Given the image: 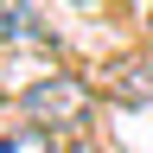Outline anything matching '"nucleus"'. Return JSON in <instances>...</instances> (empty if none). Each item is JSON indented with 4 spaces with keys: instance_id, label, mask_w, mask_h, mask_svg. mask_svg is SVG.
Listing matches in <instances>:
<instances>
[{
    "instance_id": "7ed1b4c3",
    "label": "nucleus",
    "mask_w": 153,
    "mask_h": 153,
    "mask_svg": "<svg viewBox=\"0 0 153 153\" xmlns=\"http://www.w3.org/2000/svg\"><path fill=\"white\" fill-rule=\"evenodd\" d=\"M0 153H57V140H51V128H13L0 140Z\"/></svg>"
},
{
    "instance_id": "20e7f679",
    "label": "nucleus",
    "mask_w": 153,
    "mask_h": 153,
    "mask_svg": "<svg viewBox=\"0 0 153 153\" xmlns=\"http://www.w3.org/2000/svg\"><path fill=\"white\" fill-rule=\"evenodd\" d=\"M147 26H153V7H147Z\"/></svg>"
},
{
    "instance_id": "f257e3e1",
    "label": "nucleus",
    "mask_w": 153,
    "mask_h": 153,
    "mask_svg": "<svg viewBox=\"0 0 153 153\" xmlns=\"http://www.w3.org/2000/svg\"><path fill=\"white\" fill-rule=\"evenodd\" d=\"M19 108H26L32 128H83L96 115V89L83 83V76H38V83L19 96Z\"/></svg>"
},
{
    "instance_id": "f03ea898",
    "label": "nucleus",
    "mask_w": 153,
    "mask_h": 153,
    "mask_svg": "<svg viewBox=\"0 0 153 153\" xmlns=\"http://www.w3.org/2000/svg\"><path fill=\"white\" fill-rule=\"evenodd\" d=\"M19 38H32V13H26V0H0V45H19Z\"/></svg>"
}]
</instances>
